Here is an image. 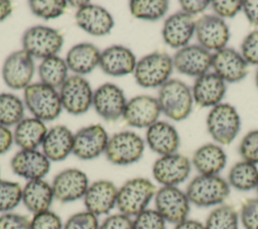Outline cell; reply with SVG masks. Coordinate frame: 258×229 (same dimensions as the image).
Returning a JSON list of instances; mask_svg holds the SVG:
<instances>
[{"instance_id":"obj_1","label":"cell","mask_w":258,"mask_h":229,"mask_svg":"<svg viewBox=\"0 0 258 229\" xmlns=\"http://www.w3.org/2000/svg\"><path fill=\"white\" fill-rule=\"evenodd\" d=\"M155 185L147 178L137 177L126 181L118 188L116 207L118 211L129 217H135L144 210L156 194Z\"/></svg>"},{"instance_id":"obj_2","label":"cell","mask_w":258,"mask_h":229,"mask_svg":"<svg viewBox=\"0 0 258 229\" xmlns=\"http://www.w3.org/2000/svg\"><path fill=\"white\" fill-rule=\"evenodd\" d=\"M231 187L219 175H198L187 184L185 194L190 204L197 207H217L229 197Z\"/></svg>"},{"instance_id":"obj_3","label":"cell","mask_w":258,"mask_h":229,"mask_svg":"<svg viewBox=\"0 0 258 229\" xmlns=\"http://www.w3.org/2000/svg\"><path fill=\"white\" fill-rule=\"evenodd\" d=\"M157 101L161 112L174 121L186 119L192 110L191 90L182 81L169 79L158 91Z\"/></svg>"},{"instance_id":"obj_4","label":"cell","mask_w":258,"mask_h":229,"mask_svg":"<svg viewBox=\"0 0 258 229\" xmlns=\"http://www.w3.org/2000/svg\"><path fill=\"white\" fill-rule=\"evenodd\" d=\"M24 104L34 118L41 121L56 119L62 106L59 93L41 82L32 83L24 89Z\"/></svg>"},{"instance_id":"obj_5","label":"cell","mask_w":258,"mask_h":229,"mask_svg":"<svg viewBox=\"0 0 258 229\" xmlns=\"http://www.w3.org/2000/svg\"><path fill=\"white\" fill-rule=\"evenodd\" d=\"M172 58L165 51H153L136 63L134 78L142 88H157L165 84L172 73Z\"/></svg>"},{"instance_id":"obj_6","label":"cell","mask_w":258,"mask_h":229,"mask_svg":"<svg viewBox=\"0 0 258 229\" xmlns=\"http://www.w3.org/2000/svg\"><path fill=\"white\" fill-rule=\"evenodd\" d=\"M241 119L236 108L228 103L213 107L207 116V129L218 144L228 145L238 135Z\"/></svg>"},{"instance_id":"obj_7","label":"cell","mask_w":258,"mask_h":229,"mask_svg":"<svg viewBox=\"0 0 258 229\" xmlns=\"http://www.w3.org/2000/svg\"><path fill=\"white\" fill-rule=\"evenodd\" d=\"M22 49L32 58L47 59L61 49L63 44L62 34L49 26L34 25L26 29L21 38Z\"/></svg>"},{"instance_id":"obj_8","label":"cell","mask_w":258,"mask_h":229,"mask_svg":"<svg viewBox=\"0 0 258 229\" xmlns=\"http://www.w3.org/2000/svg\"><path fill=\"white\" fill-rule=\"evenodd\" d=\"M144 140L133 131H120L109 137L105 155L116 165H129L138 161L144 152Z\"/></svg>"},{"instance_id":"obj_9","label":"cell","mask_w":258,"mask_h":229,"mask_svg":"<svg viewBox=\"0 0 258 229\" xmlns=\"http://www.w3.org/2000/svg\"><path fill=\"white\" fill-rule=\"evenodd\" d=\"M155 210L166 223L178 224L188 218L190 202L178 187H160L154 196Z\"/></svg>"},{"instance_id":"obj_10","label":"cell","mask_w":258,"mask_h":229,"mask_svg":"<svg viewBox=\"0 0 258 229\" xmlns=\"http://www.w3.org/2000/svg\"><path fill=\"white\" fill-rule=\"evenodd\" d=\"M58 93L62 109L70 114H84L93 105L94 92L89 82L82 76L68 77Z\"/></svg>"},{"instance_id":"obj_11","label":"cell","mask_w":258,"mask_h":229,"mask_svg":"<svg viewBox=\"0 0 258 229\" xmlns=\"http://www.w3.org/2000/svg\"><path fill=\"white\" fill-rule=\"evenodd\" d=\"M190 159L180 153L159 156L152 165V176L161 187H177L191 171Z\"/></svg>"},{"instance_id":"obj_12","label":"cell","mask_w":258,"mask_h":229,"mask_svg":"<svg viewBox=\"0 0 258 229\" xmlns=\"http://www.w3.org/2000/svg\"><path fill=\"white\" fill-rule=\"evenodd\" d=\"M35 65L33 58L24 49L10 53L2 66V78L7 87L13 90L25 89L33 78Z\"/></svg>"},{"instance_id":"obj_13","label":"cell","mask_w":258,"mask_h":229,"mask_svg":"<svg viewBox=\"0 0 258 229\" xmlns=\"http://www.w3.org/2000/svg\"><path fill=\"white\" fill-rule=\"evenodd\" d=\"M89 185V179L85 171L71 167L55 175L51 188L55 200L61 203H71L84 198Z\"/></svg>"},{"instance_id":"obj_14","label":"cell","mask_w":258,"mask_h":229,"mask_svg":"<svg viewBox=\"0 0 258 229\" xmlns=\"http://www.w3.org/2000/svg\"><path fill=\"white\" fill-rule=\"evenodd\" d=\"M108 140V133L100 124L85 126L74 134L73 154L83 160L97 158L105 153Z\"/></svg>"},{"instance_id":"obj_15","label":"cell","mask_w":258,"mask_h":229,"mask_svg":"<svg viewBox=\"0 0 258 229\" xmlns=\"http://www.w3.org/2000/svg\"><path fill=\"white\" fill-rule=\"evenodd\" d=\"M126 104L123 90L113 83H105L94 91L93 107L106 121H115L122 117Z\"/></svg>"},{"instance_id":"obj_16","label":"cell","mask_w":258,"mask_h":229,"mask_svg":"<svg viewBox=\"0 0 258 229\" xmlns=\"http://www.w3.org/2000/svg\"><path fill=\"white\" fill-rule=\"evenodd\" d=\"M195 34L201 46L211 50H220L227 46L230 30L224 19L215 14H205L196 21Z\"/></svg>"},{"instance_id":"obj_17","label":"cell","mask_w":258,"mask_h":229,"mask_svg":"<svg viewBox=\"0 0 258 229\" xmlns=\"http://www.w3.org/2000/svg\"><path fill=\"white\" fill-rule=\"evenodd\" d=\"M212 56L213 53L200 44H187L172 56L173 68L182 75L198 78L212 68Z\"/></svg>"},{"instance_id":"obj_18","label":"cell","mask_w":258,"mask_h":229,"mask_svg":"<svg viewBox=\"0 0 258 229\" xmlns=\"http://www.w3.org/2000/svg\"><path fill=\"white\" fill-rule=\"evenodd\" d=\"M161 113L157 98L148 95H138L127 101L123 119L127 125L135 128H148Z\"/></svg>"},{"instance_id":"obj_19","label":"cell","mask_w":258,"mask_h":229,"mask_svg":"<svg viewBox=\"0 0 258 229\" xmlns=\"http://www.w3.org/2000/svg\"><path fill=\"white\" fill-rule=\"evenodd\" d=\"M212 68L215 74L228 83H237L248 74V63L241 52L227 46L213 53Z\"/></svg>"},{"instance_id":"obj_20","label":"cell","mask_w":258,"mask_h":229,"mask_svg":"<svg viewBox=\"0 0 258 229\" xmlns=\"http://www.w3.org/2000/svg\"><path fill=\"white\" fill-rule=\"evenodd\" d=\"M12 171L27 181L43 179L50 169V160L37 149H20L11 161Z\"/></svg>"},{"instance_id":"obj_21","label":"cell","mask_w":258,"mask_h":229,"mask_svg":"<svg viewBox=\"0 0 258 229\" xmlns=\"http://www.w3.org/2000/svg\"><path fill=\"white\" fill-rule=\"evenodd\" d=\"M118 188L108 180H98L89 185L83 198L86 210L96 216L108 215L117 203Z\"/></svg>"},{"instance_id":"obj_22","label":"cell","mask_w":258,"mask_h":229,"mask_svg":"<svg viewBox=\"0 0 258 229\" xmlns=\"http://www.w3.org/2000/svg\"><path fill=\"white\" fill-rule=\"evenodd\" d=\"M194 16L183 12H175L168 16L162 27L164 42L172 48H181L188 44L196 31Z\"/></svg>"},{"instance_id":"obj_23","label":"cell","mask_w":258,"mask_h":229,"mask_svg":"<svg viewBox=\"0 0 258 229\" xmlns=\"http://www.w3.org/2000/svg\"><path fill=\"white\" fill-rule=\"evenodd\" d=\"M75 19L79 27L94 36L106 35L114 26L111 13L104 7L93 3L77 9Z\"/></svg>"},{"instance_id":"obj_24","label":"cell","mask_w":258,"mask_h":229,"mask_svg":"<svg viewBox=\"0 0 258 229\" xmlns=\"http://www.w3.org/2000/svg\"><path fill=\"white\" fill-rule=\"evenodd\" d=\"M136 58L133 51L121 44H114L101 51L100 68L109 76L122 77L134 73Z\"/></svg>"},{"instance_id":"obj_25","label":"cell","mask_w":258,"mask_h":229,"mask_svg":"<svg viewBox=\"0 0 258 229\" xmlns=\"http://www.w3.org/2000/svg\"><path fill=\"white\" fill-rule=\"evenodd\" d=\"M226 91V82L214 72H208L196 79L191 94L198 106L213 108L221 103Z\"/></svg>"},{"instance_id":"obj_26","label":"cell","mask_w":258,"mask_h":229,"mask_svg":"<svg viewBox=\"0 0 258 229\" xmlns=\"http://www.w3.org/2000/svg\"><path fill=\"white\" fill-rule=\"evenodd\" d=\"M146 142L152 151L162 156L175 153L180 139L173 125L165 121H157L147 128Z\"/></svg>"},{"instance_id":"obj_27","label":"cell","mask_w":258,"mask_h":229,"mask_svg":"<svg viewBox=\"0 0 258 229\" xmlns=\"http://www.w3.org/2000/svg\"><path fill=\"white\" fill-rule=\"evenodd\" d=\"M41 147L50 161H61L73 153L74 133L64 125H55L47 130Z\"/></svg>"},{"instance_id":"obj_28","label":"cell","mask_w":258,"mask_h":229,"mask_svg":"<svg viewBox=\"0 0 258 229\" xmlns=\"http://www.w3.org/2000/svg\"><path fill=\"white\" fill-rule=\"evenodd\" d=\"M190 161L199 175L215 176L225 168L227 154L220 144L206 143L197 148Z\"/></svg>"},{"instance_id":"obj_29","label":"cell","mask_w":258,"mask_h":229,"mask_svg":"<svg viewBox=\"0 0 258 229\" xmlns=\"http://www.w3.org/2000/svg\"><path fill=\"white\" fill-rule=\"evenodd\" d=\"M101 51L91 42H81L73 45L66 56L69 70L75 75L83 76L93 72L100 65Z\"/></svg>"},{"instance_id":"obj_30","label":"cell","mask_w":258,"mask_h":229,"mask_svg":"<svg viewBox=\"0 0 258 229\" xmlns=\"http://www.w3.org/2000/svg\"><path fill=\"white\" fill-rule=\"evenodd\" d=\"M54 200L51 184L43 179L27 181L22 187V201L25 208L34 214L50 210Z\"/></svg>"},{"instance_id":"obj_31","label":"cell","mask_w":258,"mask_h":229,"mask_svg":"<svg viewBox=\"0 0 258 229\" xmlns=\"http://www.w3.org/2000/svg\"><path fill=\"white\" fill-rule=\"evenodd\" d=\"M47 133L43 121L34 118H23L13 131V139L21 149H37Z\"/></svg>"},{"instance_id":"obj_32","label":"cell","mask_w":258,"mask_h":229,"mask_svg":"<svg viewBox=\"0 0 258 229\" xmlns=\"http://www.w3.org/2000/svg\"><path fill=\"white\" fill-rule=\"evenodd\" d=\"M227 182L231 188L237 191L248 192L256 190L258 185V167L256 164L243 159L237 161L231 166Z\"/></svg>"},{"instance_id":"obj_33","label":"cell","mask_w":258,"mask_h":229,"mask_svg":"<svg viewBox=\"0 0 258 229\" xmlns=\"http://www.w3.org/2000/svg\"><path fill=\"white\" fill-rule=\"evenodd\" d=\"M37 72L41 83L56 89L60 88L68 79L69 68L66 60L58 55H53L42 60Z\"/></svg>"},{"instance_id":"obj_34","label":"cell","mask_w":258,"mask_h":229,"mask_svg":"<svg viewBox=\"0 0 258 229\" xmlns=\"http://www.w3.org/2000/svg\"><path fill=\"white\" fill-rule=\"evenodd\" d=\"M239 222V212L231 205L222 204L209 213L204 225L206 229H238Z\"/></svg>"},{"instance_id":"obj_35","label":"cell","mask_w":258,"mask_h":229,"mask_svg":"<svg viewBox=\"0 0 258 229\" xmlns=\"http://www.w3.org/2000/svg\"><path fill=\"white\" fill-rule=\"evenodd\" d=\"M169 7L166 0H131L129 10L138 19L155 21L165 15Z\"/></svg>"},{"instance_id":"obj_36","label":"cell","mask_w":258,"mask_h":229,"mask_svg":"<svg viewBox=\"0 0 258 229\" xmlns=\"http://www.w3.org/2000/svg\"><path fill=\"white\" fill-rule=\"evenodd\" d=\"M24 116L23 101L11 93H0V125H17Z\"/></svg>"},{"instance_id":"obj_37","label":"cell","mask_w":258,"mask_h":229,"mask_svg":"<svg viewBox=\"0 0 258 229\" xmlns=\"http://www.w3.org/2000/svg\"><path fill=\"white\" fill-rule=\"evenodd\" d=\"M22 201V187L17 182L0 180V213L12 212Z\"/></svg>"},{"instance_id":"obj_38","label":"cell","mask_w":258,"mask_h":229,"mask_svg":"<svg viewBox=\"0 0 258 229\" xmlns=\"http://www.w3.org/2000/svg\"><path fill=\"white\" fill-rule=\"evenodd\" d=\"M28 6L35 16L48 20L62 15L68 7V2L63 0H30Z\"/></svg>"},{"instance_id":"obj_39","label":"cell","mask_w":258,"mask_h":229,"mask_svg":"<svg viewBox=\"0 0 258 229\" xmlns=\"http://www.w3.org/2000/svg\"><path fill=\"white\" fill-rule=\"evenodd\" d=\"M133 229H166V222L155 209H146L133 218Z\"/></svg>"},{"instance_id":"obj_40","label":"cell","mask_w":258,"mask_h":229,"mask_svg":"<svg viewBox=\"0 0 258 229\" xmlns=\"http://www.w3.org/2000/svg\"><path fill=\"white\" fill-rule=\"evenodd\" d=\"M98 216L89 211H80L71 215L63 223V229H99Z\"/></svg>"},{"instance_id":"obj_41","label":"cell","mask_w":258,"mask_h":229,"mask_svg":"<svg viewBox=\"0 0 258 229\" xmlns=\"http://www.w3.org/2000/svg\"><path fill=\"white\" fill-rule=\"evenodd\" d=\"M239 153L243 160L258 164V129L244 135L239 144Z\"/></svg>"},{"instance_id":"obj_42","label":"cell","mask_w":258,"mask_h":229,"mask_svg":"<svg viewBox=\"0 0 258 229\" xmlns=\"http://www.w3.org/2000/svg\"><path fill=\"white\" fill-rule=\"evenodd\" d=\"M239 218L244 229H258V198L247 199L243 202Z\"/></svg>"},{"instance_id":"obj_43","label":"cell","mask_w":258,"mask_h":229,"mask_svg":"<svg viewBox=\"0 0 258 229\" xmlns=\"http://www.w3.org/2000/svg\"><path fill=\"white\" fill-rule=\"evenodd\" d=\"M30 229H63V223L55 212L47 210L32 216Z\"/></svg>"},{"instance_id":"obj_44","label":"cell","mask_w":258,"mask_h":229,"mask_svg":"<svg viewBox=\"0 0 258 229\" xmlns=\"http://www.w3.org/2000/svg\"><path fill=\"white\" fill-rule=\"evenodd\" d=\"M241 54L251 65L258 66V29L248 33L241 44Z\"/></svg>"},{"instance_id":"obj_45","label":"cell","mask_w":258,"mask_h":229,"mask_svg":"<svg viewBox=\"0 0 258 229\" xmlns=\"http://www.w3.org/2000/svg\"><path fill=\"white\" fill-rule=\"evenodd\" d=\"M243 1L241 0H214L211 1V6L215 15L220 18H232L240 10H242Z\"/></svg>"},{"instance_id":"obj_46","label":"cell","mask_w":258,"mask_h":229,"mask_svg":"<svg viewBox=\"0 0 258 229\" xmlns=\"http://www.w3.org/2000/svg\"><path fill=\"white\" fill-rule=\"evenodd\" d=\"M0 229H30V219L14 212L3 213L0 215Z\"/></svg>"},{"instance_id":"obj_47","label":"cell","mask_w":258,"mask_h":229,"mask_svg":"<svg viewBox=\"0 0 258 229\" xmlns=\"http://www.w3.org/2000/svg\"><path fill=\"white\" fill-rule=\"evenodd\" d=\"M99 229H133V219L120 212L108 215L100 223Z\"/></svg>"},{"instance_id":"obj_48","label":"cell","mask_w":258,"mask_h":229,"mask_svg":"<svg viewBox=\"0 0 258 229\" xmlns=\"http://www.w3.org/2000/svg\"><path fill=\"white\" fill-rule=\"evenodd\" d=\"M179 5L183 12L194 16L196 14L204 12L210 5L209 0H180Z\"/></svg>"},{"instance_id":"obj_49","label":"cell","mask_w":258,"mask_h":229,"mask_svg":"<svg viewBox=\"0 0 258 229\" xmlns=\"http://www.w3.org/2000/svg\"><path fill=\"white\" fill-rule=\"evenodd\" d=\"M242 10L248 21L255 26H258V0L243 1Z\"/></svg>"},{"instance_id":"obj_50","label":"cell","mask_w":258,"mask_h":229,"mask_svg":"<svg viewBox=\"0 0 258 229\" xmlns=\"http://www.w3.org/2000/svg\"><path fill=\"white\" fill-rule=\"evenodd\" d=\"M14 142L12 131L3 125H0V155L7 152Z\"/></svg>"},{"instance_id":"obj_51","label":"cell","mask_w":258,"mask_h":229,"mask_svg":"<svg viewBox=\"0 0 258 229\" xmlns=\"http://www.w3.org/2000/svg\"><path fill=\"white\" fill-rule=\"evenodd\" d=\"M173 229H206L204 223L196 219H186L178 224H175Z\"/></svg>"},{"instance_id":"obj_52","label":"cell","mask_w":258,"mask_h":229,"mask_svg":"<svg viewBox=\"0 0 258 229\" xmlns=\"http://www.w3.org/2000/svg\"><path fill=\"white\" fill-rule=\"evenodd\" d=\"M12 12V3L8 0H0V21L6 19Z\"/></svg>"},{"instance_id":"obj_53","label":"cell","mask_w":258,"mask_h":229,"mask_svg":"<svg viewBox=\"0 0 258 229\" xmlns=\"http://www.w3.org/2000/svg\"><path fill=\"white\" fill-rule=\"evenodd\" d=\"M90 3H91V2L85 1V0H82V1H80V0H77V1L70 0V1L68 2V4H70V5L73 6V7H77L78 9H80V8H82V7H84V6L88 5V4H90Z\"/></svg>"},{"instance_id":"obj_54","label":"cell","mask_w":258,"mask_h":229,"mask_svg":"<svg viewBox=\"0 0 258 229\" xmlns=\"http://www.w3.org/2000/svg\"><path fill=\"white\" fill-rule=\"evenodd\" d=\"M255 83H256V87L258 89V68H257L256 73H255Z\"/></svg>"},{"instance_id":"obj_55","label":"cell","mask_w":258,"mask_h":229,"mask_svg":"<svg viewBox=\"0 0 258 229\" xmlns=\"http://www.w3.org/2000/svg\"><path fill=\"white\" fill-rule=\"evenodd\" d=\"M256 191H257V194H258V185H257V187H256Z\"/></svg>"},{"instance_id":"obj_56","label":"cell","mask_w":258,"mask_h":229,"mask_svg":"<svg viewBox=\"0 0 258 229\" xmlns=\"http://www.w3.org/2000/svg\"><path fill=\"white\" fill-rule=\"evenodd\" d=\"M0 180H1V178H0Z\"/></svg>"}]
</instances>
